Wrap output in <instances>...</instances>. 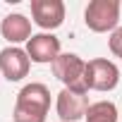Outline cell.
Wrapping results in <instances>:
<instances>
[{"instance_id": "cell-1", "label": "cell", "mask_w": 122, "mask_h": 122, "mask_svg": "<svg viewBox=\"0 0 122 122\" xmlns=\"http://www.w3.org/2000/svg\"><path fill=\"white\" fill-rule=\"evenodd\" d=\"M50 110V91L41 81L26 84L15 101V122H46V115Z\"/></svg>"}, {"instance_id": "cell-2", "label": "cell", "mask_w": 122, "mask_h": 122, "mask_svg": "<svg viewBox=\"0 0 122 122\" xmlns=\"http://www.w3.org/2000/svg\"><path fill=\"white\" fill-rule=\"evenodd\" d=\"M50 67H53V74L65 84V89H72V91H79V93L89 91L86 81H84L86 62L79 55H74V53H60Z\"/></svg>"}, {"instance_id": "cell-3", "label": "cell", "mask_w": 122, "mask_h": 122, "mask_svg": "<svg viewBox=\"0 0 122 122\" xmlns=\"http://www.w3.org/2000/svg\"><path fill=\"white\" fill-rule=\"evenodd\" d=\"M84 22L91 31H115L120 22V0H91L84 10Z\"/></svg>"}, {"instance_id": "cell-4", "label": "cell", "mask_w": 122, "mask_h": 122, "mask_svg": "<svg viewBox=\"0 0 122 122\" xmlns=\"http://www.w3.org/2000/svg\"><path fill=\"white\" fill-rule=\"evenodd\" d=\"M84 81H86V89H91V91H112L120 81V70L110 60L96 57L86 62Z\"/></svg>"}, {"instance_id": "cell-5", "label": "cell", "mask_w": 122, "mask_h": 122, "mask_svg": "<svg viewBox=\"0 0 122 122\" xmlns=\"http://www.w3.org/2000/svg\"><path fill=\"white\" fill-rule=\"evenodd\" d=\"M29 67H31V60L24 48L7 46L0 50V74L7 81H22L29 74Z\"/></svg>"}, {"instance_id": "cell-6", "label": "cell", "mask_w": 122, "mask_h": 122, "mask_svg": "<svg viewBox=\"0 0 122 122\" xmlns=\"http://www.w3.org/2000/svg\"><path fill=\"white\" fill-rule=\"evenodd\" d=\"M89 96L86 93H79V91H72V89H62L57 93V103H55V110L60 115L62 122H77L81 117H86V110H89Z\"/></svg>"}, {"instance_id": "cell-7", "label": "cell", "mask_w": 122, "mask_h": 122, "mask_svg": "<svg viewBox=\"0 0 122 122\" xmlns=\"http://www.w3.org/2000/svg\"><path fill=\"white\" fill-rule=\"evenodd\" d=\"M31 17L41 29L53 31L65 22V3L62 0H31Z\"/></svg>"}, {"instance_id": "cell-8", "label": "cell", "mask_w": 122, "mask_h": 122, "mask_svg": "<svg viewBox=\"0 0 122 122\" xmlns=\"http://www.w3.org/2000/svg\"><path fill=\"white\" fill-rule=\"evenodd\" d=\"M26 55L31 62L38 65H53L55 57L60 55V38L53 34H34L26 41Z\"/></svg>"}, {"instance_id": "cell-9", "label": "cell", "mask_w": 122, "mask_h": 122, "mask_svg": "<svg viewBox=\"0 0 122 122\" xmlns=\"http://www.w3.org/2000/svg\"><path fill=\"white\" fill-rule=\"evenodd\" d=\"M0 34H3V38H7L12 46L15 43H24L29 41L34 34H31V22L19 15V12H12L3 19V24H0Z\"/></svg>"}, {"instance_id": "cell-10", "label": "cell", "mask_w": 122, "mask_h": 122, "mask_svg": "<svg viewBox=\"0 0 122 122\" xmlns=\"http://www.w3.org/2000/svg\"><path fill=\"white\" fill-rule=\"evenodd\" d=\"M86 122H117V108L110 101L91 103L86 110Z\"/></svg>"}, {"instance_id": "cell-11", "label": "cell", "mask_w": 122, "mask_h": 122, "mask_svg": "<svg viewBox=\"0 0 122 122\" xmlns=\"http://www.w3.org/2000/svg\"><path fill=\"white\" fill-rule=\"evenodd\" d=\"M110 50L115 57H122V26H117L110 34Z\"/></svg>"}]
</instances>
